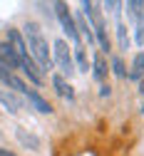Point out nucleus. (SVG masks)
Wrapping results in <instances>:
<instances>
[{
	"instance_id": "obj_14",
	"label": "nucleus",
	"mask_w": 144,
	"mask_h": 156,
	"mask_svg": "<svg viewBox=\"0 0 144 156\" xmlns=\"http://www.w3.org/2000/svg\"><path fill=\"white\" fill-rule=\"evenodd\" d=\"M117 42H119V50H129L132 40H129V32H127V25L124 23H117Z\"/></svg>"
},
{
	"instance_id": "obj_3",
	"label": "nucleus",
	"mask_w": 144,
	"mask_h": 156,
	"mask_svg": "<svg viewBox=\"0 0 144 156\" xmlns=\"http://www.w3.org/2000/svg\"><path fill=\"white\" fill-rule=\"evenodd\" d=\"M55 15H57L60 25H62V30L67 32V40H72L79 47V35H77V25H75V17L70 12V5L67 3H55Z\"/></svg>"
},
{
	"instance_id": "obj_16",
	"label": "nucleus",
	"mask_w": 144,
	"mask_h": 156,
	"mask_svg": "<svg viewBox=\"0 0 144 156\" xmlns=\"http://www.w3.org/2000/svg\"><path fill=\"white\" fill-rule=\"evenodd\" d=\"M75 62H77V69L79 72H87L90 69V60H87V52H85V47H75Z\"/></svg>"
},
{
	"instance_id": "obj_6",
	"label": "nucleus",
	"mask_w": 144,
	"mask_h": 156,
	"mask_svg": "<svg viewBox=\"0 0 144 156\" xmlns=\"http://www.w3.org/2000/svg\"><path fill=\"white\" fill-rule=\"evenodd\" d=\"M0 67H5L8 72L20 69V57L13 52V47L8 42H0Z\"/></svg>"
},
{
	"instance_id": "obj_1",
	"label": "nucleus",
	"mask_w": 144,
	"mask_h": 156,
	"mask_svg": "<svg viewBox=\"0 0 144 156\" xmlns=\"http://www.w3.org/2000/svg\"><path fill=\"white\" fill-rule=\"evenodd\" d=\"M25 37H28V52L30 57L37 62V67L42 72H52L55 62H52V55H50V47H47V37L42 32V27H40L35 20H28L25 23Z\"/></svg>"
},
{
	"instance_id": "obj_22",
	"label": "nucleus",
	"mask_w": 144,
	"mask_h": 156,
	"mask_svg": "<svg viewBox=\"0 0 144 156\" xmlns=\"http://www.w3.org/2000/svg\"><path fill=\"white\" fill-rule=\"evenodd\" d=\"M139 94H144V77L139 80Z\"/></svg>"
},
{
	"instance_id": "obj_18",
	"label": "nucleus",
	"mask_w": 144,
	"mask_h": 156,
	"mask_svg": "<svg viewBox=\"0 0 144 156\" xmlns=\"http://www.w3.org/2000/svg\"><path fill=\"white\" fill-rule=\"evenodd\" d=\"M102 8H105V10H109V12H119L122 8H124V5H122V3H117V0H109V3H105V5H102Z\"/></svg>"
},
{
	"instance_id": "obj_17",
	"label": "nucleus",
	"mask_w": 144,
	"mask_h": 156,
	"mask_svg": "<svg viewBox=\"0 0 144 156\" xmlns=\"http://www.w3.org/2000/svg\"><path fill=\"white\" fill-rule=\"evenodd\" d=\"M112 72L117 77H127V69H124V62H122V57H114L112 60Z\"/></svg>"
},
{
	"instance_id": "obj_13",
	"label": "nucleus",
	"mask_w": 144,
	"mask_h": 156,
	"mask_svg": "<svg viewBox=\"0 0 144 156\" xmlns=\"http://www.w3.org/2000/svg\"><path fill=\"white\" fill-rule=\"evenodd\" d=\"M144 77V52H137L132 60V69H129V80H142Z\"/></svg>"
},
{
	"instance_id": "obj_11",
	"label": "nucleus",
	"mask_w": 144,
	"mask_h": 156,
	"mask_svg": "<svg viewBox=\"0 0 144 156\" xmlns=\"http://www.w3.org/2000/svg\"><path fill=\"white\" fill-rule=\"evenodd\" d=\"M52 87H55V92H57L60 97H67V99H72V97H75V92H72L70 82L65 80L62 74H55V77H52Z\"/></svg>"
},
{
	"instance_id": "obj_23",
	"label": "nucleus",
	"mask_w": 144,
	"mask_h": 156,
	"mask_svg": "<svg viewBox=\"0 0 144 156\" xmlns=\"http://www.w3.org/2000/svg\"><path fill=\"white\" fill-rule=\"evenodd\" d=\"M142 114H144V104H142Z\"/></svg>"
},
{
	"instance_id": "obj_9",
	"label": "nucleus",
	"mask_w": 144,
	"mask_h": 156,
	"mask_svg": "<svg viewBox=\"0 0 144 156\" xmlns=\"http://www.w3.org/2000/svg\"><path fill=\"white\" fill-rule=\"evenodd\" d=\"M92 74H94V80L105 84L107 80V74H109V67H107V60H105V55L97 52L94 55V60H92Z\"/></svg>"
},
{
	"instance_id": "obj_7",
	"label": "nucleus",
	"mask_w": 144,
	"mask_h": 156,
	"mask_svg": "<svg viewBox=\"0 0 144 156\" xmlns=\"http://www.w3.org/2000/svg\"><path fill=\"white\" fill-rule=\"evenodd\" d=\"M25 97H28V102H30L40 114H52V104H50V102H47V99H45V97L40 94L37 89H30V87H28Z\"/></svg>"
},
{
	"instance_id": "obj_15",
	"label": "nucleus",
	"mask_w": 144,
	"mask_h": 156,
	"mask_svg": "<svg viewBox=\"0 0 144 156\" xmlns=\"http://www.w3.org/2000/svg\"><path fill=\"white\" fill-rule=\"evenodd\" d=\"M127 8V15L132 17V20H142V10H144V3H142V0H129V3L124 5Z\"/></svg>"
},
{
	"instance_id": "obj_10",
	"label": "nucleus",
	"mask_w": 144,
	"mask_h": 156,
	"mask_svg": "<svg viewBox=\"0 0 144 156\" xmlns=\"http://www.w3.org/2000/svg\"><path fill=\"white\" fill-rule=\"evenodd\" d=\"M75 25H77V35H79V37H85L87 42H94V32H92V25H90V20H87L85 15H77Z\"/></svg>"
},
{
	"instance_id": "obj_20",
	"label": "nucleus",
	"mask_w": 144,
	"mask_h": 156,
	"mask_svg": "<svg viewBox=\"0 0 144 156\" xmlns=\"http://www.w3.org/2000/svg\"><path fill=\"white\" fill-rule=\"evenodd\" d=\"M99 94H102V97H109V94H112V87H109V84H102V87H99Z\"/></svg>"
},
{
	"instance_id": "obj_5",
	"label": "nucleus",
	"mask_w": 144,
	"mask_h": 156,
	"mask_svg": "<svg viewBox=\"0 0 144 156\" xmlns=\"http://www.w3.org/2000/svg\"><path fill=\"white\" fill-rule=\"evenodd\" d=\"M10 47H13V52L23 60V57H28L30 52H28V45H25V37H23V32L20 30H15V27H8V40H5Z\"/></svg>"
},
{
	"instance_id": "obj_21",
	"label": "nucleus",
	"mask_w": 144,
	"mask_h": 156,
	"mask_svg": "<svg viewBox=\"0 0 144 156\" xmlns=\"http://www.w3.org/2000/svg\"><path fill=\"white\" fill-rule=\"evenodd\" d=\"M0 156H17V154H13V151H8V149L0 146Z\"/></svg>"
},
{
	"instance_id": "obj_4",
	"label": "nucleus",
	"mask_w": 144,
	"mask_h": 156,
	"mask_svg": "<svg viewBox=\"0 0 144 156\" xmlns=\"http://www.w3.org/2000/svg\"><path fill=\"white\" fill-rule=\"evenodd\" d=\"M20 72H23V74L28 77V80H30L32 84H37V87H40V84L45 82V77H42V69L37 67V62L32 60L30 55H28V57H23V60H20Z\"/></svg>"
},
{
	"instance_id": "obj_2",
	"label": "nucleus",
	"mask_w": 144,
	"mask_h": 156,
	"mask_svg": "<svg viewBox=\"0 0 144 156\" xmlns=\"http://www.w3.org/2000/svg\"><path fill=\"white\" fill-rule=\"evenodd\" d=\"M52 62L60 67L62 77H67V80L75 74V60H72V52H70L65 40H55V45H52Z\"/></svg>"
},
{
	"instance_id": "obj_19",
	"label": "nucleus",
	"mask_w": 144,
	"mask_h": 156,
	"mask_svg": "<svg viewBox=\"0 0 144 156\" xmlns=\"http://www.w3.org/2000/svg\"><path fill=\"white\" fill-rule=\"evenodd\" d=\"M137 45H144V17H142V20L137 23Z\"/></svg>"
},
{
	"instance_id": "obj_12",
	"label": "nucleus",
	"mask_w": 144,
	"mask_h": 156,
	"mask_svg": "<svg viewBox=\"0 0 144 156\" xmlns=\"http://www.w3.org/2000/svg\"><path fill=\"white\" fill-rule=\"evenodd\" d=\"M0 104H3L8 112H17L20 107H23V104H20V99H17V97L13 94V92H5V89H0Z\"/></svg>"
},
{
	"instance_id": "obj_8",
	"label": "nucleus",
	"mask_w": 144,
	"mask_h": 156,
	"mask_svg": "<svg viewBox=\"0 0 144 156\" xmlns=\"http://www.w3.org/2000/svg\"><path fill=\"white\" fill-rule=\"evenodd\" d=\"M15 136H17V141L23 144L25 149H30V151H40V136H35L32 131H28V129H23V126H17V129H15Z\"/></svg>"
}]
</instances>
